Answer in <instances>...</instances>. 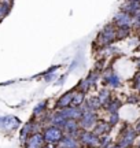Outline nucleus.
<instances>
[{
    "instance_id": "1",
    "label": "nucleus",
    "mask_w": 140,
    "mask_h": 148,
    "mask_svg": "<svg viewBox=\"0 0 140 148\" xmlns=\"http://www.w3.org/2000/svg\"><path fill=\"white\" fill-rule=\"evenodd\" d=\"M135 136H136V132H135V130H128V132L124 134L122 140H121V143H119V147H121V148L129 147L130 144L133 143V138H135Z\"/></svg>"
},
{
    "instance_id": "2",
    "label": "nucleus",
    "mask_w": 140,
    "mask_h": 148,
    "mask_svg": "<svg viewBox=\"0 0 140 148\" xmlns=\"http://www.w3.org/2000/svg\"><path fill=\"white\" fill-rule=\"evenodd\" d=\"M115 22H117L121 27H125V26H129L132 19H130V16L128 12H121V14H118V15L115 16Z\"/></svg>"
},
{
    "instance_id": "3",
    "label": "nucleus",
    "mask_w": 140,
    "mask_h": 148,
    "mask_svg": "<svg viewBox=\"0 0 140 148\" xmlns=\"http://www.w3.org/2000/svg\"><path fill=\"white\" fill-rule=\"evenodd\" d=\"M137 130H139V132H140V123H139V126H137Z\"/></svg>"
}]
</instances>
